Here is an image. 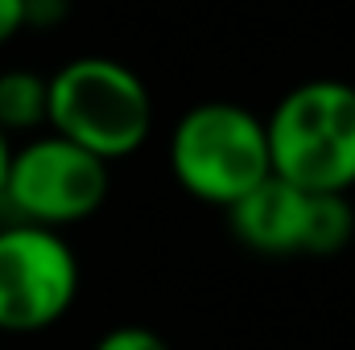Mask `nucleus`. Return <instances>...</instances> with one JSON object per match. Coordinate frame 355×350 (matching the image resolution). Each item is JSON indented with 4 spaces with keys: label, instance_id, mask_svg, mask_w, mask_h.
I'll list each match as a JSON object with an SVG mask.
<instances>
[{
    "label": "nucleus",
    "instance_id": "1",
    "mask_svg": "<svg viewBox=\"0 0 355 350\" xmlns=\"http://www.w3.org/2000/svg\"><path fill=\"white\" fill-rule=\"evenodd\" d=\"M46 132L116 165L153 132L149 83L107 54H79L46 75Z\"/></svg>",
    "mask_w": 355,
    "mask_h": 350
},
{
    "label": "nucleus",
    "instance_id": "2",
    "mask_svg": "<svg viewBox=\"0 0 355 350\" xmlns=\"http://www.w3.org/2000/svg\"><path fill=\"white\" fill-rule=\"evenodd\" d=\"M268 169L306 194L355 190V83L306 79L265 116Z\"/></svg>",
    "mask_w": 355,
    "mask_h": 350
},
{
    "label": "nucleus",
    "instance_id": "3",
    "mask_svg": "<svg viewBox=\"0 0 355 350\" xmlns=\"http://www.w3.org/2000/svg\"><path fill=\"white\" fill-rule=\"evenodd\" d=\"M170 174L198 202L227 210L252 185H261L268 169L265 116L232 99H202L178 116L170 132Z\"/></svg>",
    "mask_w": 355,
    "mask_h": 350
},
{
    "label": "nucleus",
    "instance_id": "4",
    "mask_svg": "<svg viewBox=\"0 0 355 350\" xmlns=\"http://www.w3.org/2000/svg\"><path fill=\"white\" fill-rule=\"evenodd\" d=\"M112 194V165L91 157L87 149L37 132L12 145L8 177L0 206L12 210V223H33L46 231H62L75 223H87L91 214L107 202Z\"/></svg>",
    "mask_w": 355,
    "mask_h": 350
},
{
    "label": "nucleus",
    "instance_id": "5",
    "mask_svg": "<svg viewBox=\"0 0 355 350\" xmlns=\"http://www.w3.org/2000/svg\"><path fill=\"white\" fill-rule=\"evenodd\" d=\"M232 235L272 260L289 256H339L355 235V210L347 194H306L289 181L268 174L227 210Z\"/></svg>",
    "mask_w": 355,
    "mask_h": 350
},
{
    "label": "nucleus",
    "instance_id": "6",
    "mask_svg": "<svg viewBox=\"0 0 355 350\" xmlns=\"http://www.w3.org/2000/svg\"><path fill=\"white\" fill-rule=\"evenodd\" d=\"M83 288V264L62 231L0 223V334L58 326Z\"/></svg>",
    "mask_w": 355,
    "mask_h": 350
},
{
    "label": "nucleus",
    "instance_id": "7",
    "mask_svg": "<svg viewBox=\"0 0 355 350\" xmlns=\"http://www.w3.org/2000/svg\"><path fill=\"white\" fill-rule=\"evenodd\" d=\"M46 128V75L29 66L0 71V132L12 136H37Z\"/></svg>",
    "mask_w": 355,
    "mask_h": 350
},
{
    "label": "nucleus",
    "instance_id": "8",
    "mask_svg": "<svg viewBox=\"0 0 355 350\" xmlns=\"http://www.w3.org/2000/svg\"><path fill=\"white\" fill-rule=\"evenodd\" d=\"M91 350H174V347H170L157 330L128 322V326H112L107 334H99Z\"/></svg>",
    "mask_w": 355,
    "mask_h": 350
},
{
    "label": "nucleus",
    "instance_id": "9",
    "mask_svg": "<svg viewBox=\"0 0 355 350\" xmlns=\"http://www.w3.org/2000/svg\"><path fill=\"white\" fill-rule=\"evenodd\" d=\"M71 12V0H25V29H54Z\"/></svg>",
    "mask_w": 355,
    "mask_h": 350
},
{
    "label": "nucleus",
    "instance_id": "10",
    "mask_svg": "<svg viewBox=\"0 0 355 350\" xmlns=\"http://www.w3.org/2000/svg\"><path fill=\"white\" fill-rule=\"evenodd\" d=\"M25 33V0H0V46Z\"/></svg>",
    "mask_w": 355,
    "mask_h": 350
},
{
    "label": "nucleus",
    "instance_id": "11",
    "mask_svg": "<svg viewBox=\"0 0 355 350\" xmlns=\"http://www.w3.org/2000/svg\"><path fill=\"white\" fill-rule=\"evenodd\" d=\"M8 157H12V140L0 132V194H4V177H8Z\"/></svg>",
    "mask_w": 355,
    "mask_h": 350
}]
</instances>
